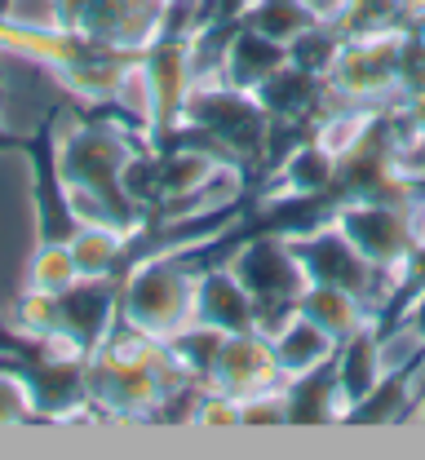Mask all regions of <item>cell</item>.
<instances>
[{
	"label": "cell",
	"instance_id": "obj_1",
	"mask_svg": "<svg viewBox=\"0 0 425 460\" xmlns=\"http://www.w3.org/2000/svg\"><path fill=\"white\" fill-rule=\"evenodd\" d=\"M151 142L120 119L84 124L75 115L54 119V172L62 208L75 226L146 230V208L128 190V169Z\"/></svg>",
	"mask_w": 425,
	"mask_h": 460
},
{
	"label": "cell",
	"instance_id": "obj_2",
	"mask_svg": "<svg viewBox=\"0 0 425 460\" xmlns=\"http://www.w3.org/2000/svg\"><path fill=\"white\" fill-rule=\"evenodd\" d=\"M195 248H155L146 257H137L128 266L120 284V323L151 337V341H178L199 323V270L186 261V252Z\"/></svg>",
	"mask_w": 425,
	"mask_h": 460
},
{
	"label": "cell",
	"instance_id": "obj_3",
	"mask_svg": "<svg viewBox=\"0 0 425 460\" xmlns=\"http://www.w3.org/2000/svg\"><path fill=\"white\" fill-rule=\"evenodd\" d=\"M412 66V27L390 22L376 31H350L328 71V102L390 111L408 93Z\"/></svg>",
	"mask_w": 425,
	"mask_h": 460
},
{
	"label": "cell",
	"instance_id": "obj_4",
	"mask_svg": "<svg viewBox=\"0 0 425 460\" xmlns=\"http://www.w3.org/2000/svg\"><path fill=\"white\" fill-rule=\"evenodd\" d=\"M164 0H49V27L71 31L75 40L107 54H146L169 36Z\"/></svg>",
	"mask_w": 425,
	"mask_h": 460
},
{
	"label": "cell",
	"instance_id": "obj_5",
	"mask_svg": "<svg viewBox=\"0 0 425 460\" xmlns=\"http://www.w3.org/2000/svg\"><path fill=\"white\" fill-rule=\"evenodd\" d=\"M182 128L190 133H204L222 155L240 160V164H257L270 146V128L275 119L261 111V102L243 89H231L222 75H208L195 84L190 102H186Z\"/></svg>",
	"mask_w": 425,
	"mask_h": 460
},
{
	"label": "cell",
	"instance_id": "obj_6",
	"mask_svg": "<svg viewBox=\"0 0 425 460\" xmlns=\"http://www.w3.org/2000/svg\"><path fill=\"white\" fill-rule=\"evenodd\" d=\"M367 261L399 288L417 261V243L408 226V199H341L328 217Z\"/></svg>",
	"mask_w": 425,
	"mask_h": 460
},
{
	"label": "cell",
	"instance_id": "obj_7",
	"mask_svg": "<svg viewBox=\"0 0 425 460\" xmlns=\"http://www.w3.org/2000/svg\"><path fill=\"white\" fill-rule=\"evenodd\" d=\"M231 270L257 301V328L270 332L288 310H297V296L305 292V270L288 243V234H257L231 257Z\"/></svg>",
	"mask_w": 425,
	"mask_h": 460
},
{
	"label": "cell",
	"instance_id": "obj_8",
	"mask_svg": "<svg viewBox=\"0 0 425 460\" xmlns=\"http://www.w3.org/2000/svg\"><path fill=\"white\" fill-rule=\"evenodd\" d=\"M288 243H293V252H297V261H302L310 284L350 288V292L364 296L372 310H381L394 296V284L332 222H323V226H314V230H297V234H288Z\"/></svg>",
	"mask_w": 425,
	"mask_h": 460
},
{
	"label": "cell",
	"instance_id": "obj_9",
	"mask_svg": "<svg viewBox=\"0 0 425 460\" xmlns=\"http://www.w3.org/2000/svg\"><path fill=\"white\" fill-rule=\"evenodd\" d=\"M204 385L208 390H226L235 399L248 394H261V390H275L284 385L279 376V363H275V345L261 328H248V332H226L208 367H204Z\"/></svg>",
	"mask_w": 425,
	"mask_h": 460
},
{
	"label": "cell",
	"instance_id": "obj_10",
	"mask_svg": "<svg viewBox=\"0 0 425 460\" xmlns=\"http://www.w3.org/2000/svg\"><path fill=\"white\" fill-rule=\"evenodd\" d=\"M266 337L275 345V363H279L284 385L332 367V358H337V349H341V341H337L328 328H319L314 319H305L302 310H288Z\"/></svg>",
	"mask_w": 425,
	"mask_h": 460
},
{
	"label": "cell",
	"instance_id": "obj_11",
	"mask_svg": "<svg viewBox=\"0 0 425 460\" xmlns=\"http://www.w3.org/2000/svg\"><path fill=\"white\" fill-rule=\"evenodd\" d=\"M288 66V45L266 36L261 27L243 22L226 36V49H222V80L231 89H243V93H257L275 71Z\"/></svg>",
	"mask_w": 425,
	"mask_h": 460
},
{
	"label": "cell",
	"instance_id": "obj_12",
	"mask_svg": "<svg viewBox=\"0 0 425 460\" xmlns=\"http://www.w3.org/2000/svg\"><path fill=\"white\" fill-rule=\"evenodd\" d=\"M199 323L213 332H248L257 328V301L243 288V279L226 266L199 270Z\"/></svg>",
	"mask_w": 425,
	"mask_h": 460
},
{
	"label": "cell",
	"instance_id": "obj_13",
	"mask_svg": "<svg viewBox=\"0 0 425 460\" xmlns=\"http://www.w3.org/2000/svg\"><path fill=\"white\" fill-rule=\"evenodd\" d=\"M297 310H302L305 319H314L319 328H328L337 341H346L359 328L376 323V310L367 305L364 296L337 284H305V292L297 296Z\"/></svg>",
	"mask_w": 425,
	"mask_h": 460
},
{
	"label": "cell",
	"instance_id": "obj_14",
	"mask_svg": "<svg viewBox=\"0 0 425 460\" xmlns=\"http://www.w3.org/2000/svg\"><path fill=\"white\" fill-rule=\"evenodd\" d=\"M332 376L341 381V390L350 394V402H359L367 390H376V381L385 376V363H381V332L376 323L359 328L355 337H346L337 358H332ZM355 411V407H350Z\"/></svg>",
	"mask_w": 425,
	"mask_h": 460
},
{
	"label": "cell",
	"instance_id": "obj_15",
	"mask_svg": "<svg viewBox=\"0 0 425 460\" xmlns=\"http://www.w3.org/2000/svg\"><path fill=\"white\" fill-rule=\"evenodd\" d=\"M133 239L137 234L124 226H75L66 234V248H71V257H75L84 279H111L116 266L128 257Z\"/></svg>",
	"mask_w": 425,
	"mask_h": 460
},
{
	"label": "cell",
	"instance_id": "obj_16",
	"mask_svg": "<svg viewBox=\"0 0 425 460\" xmlns=\"http://www.w3.org/2000/svg\"><path fill=\"white\" fill-rule=\"evenodd\" d=\"M328 186H337V155H328L314 137L302 142L284 164H279V190H275V199L284 195V199H310V195H319V190H328Z\"/></svg>",
	"mask_w": 425,
	"mask_h": 460
},
{
	"label": "cell",
	"instance_id": "obj_17",
	"mask_svg": "<svg viewBox=\"0 0 425 460\" xmlns=\"http://www.w3.org/2000/svg\"><path fill=\"white\" fill-rule=\"evenodd\" d=\"M80 279H84V275H80V266H75V257H71L66 239H40V243L31 248L27 266H22V288L54 292V296L71 292Z\"/></svg>",
	"mask_w": 425,
	"mask_h": 460
},
{
	"label": "cell",
	"instance_id": "obj_18",
	"mask_svg": "<svg viewBox=\"0 0 425 460\" xmlns=\"http://www.w3.org/2000/svg\"><path fill=\"white\" fill-rule=\"evenodd\" d=\"M341 45H346V31H341L337 22L314 18V22H305L302 31L288 40V62L310 71V75H323V80H328V71H332V62L341 54Z\"/></svg>",
	"mask_w": 425,
	"mask_h": 460
},
{
	"label": "cell",
	"instance_id": "obj_19",
	"mask_svg": "<svg viewBox=\"0 0 425 460\" xmlns=\"http://www.w3.org/2000/svg\"><path fill=\"white\" fill-rule=\"evenodd\" d=\"M36 416V390L18 372H0V425H18Z\"/></svg>",
	"mask_w": 425,
	"mask_h": 460
},
{
	"label": "cell",
	"instance_id": "obj_20",
	"mask_svg": "<svg viewBox=\"0 0 425 460\" xmlns=\"http://www.w3.org/2000/svg\"><path fill=\"white\" fill-rule=\"evenodd\" d=\"M302 9L310 18H323V22H332L341 9H346V0H302Z\"/></svg>",
	"mask_w": 425,
	"mask_h": 460
},
{
	"label": "cell",
	"instance_id": "obj_21",
	"mask_svg": "<svg viewBox=\"0 0 425 460\" xmlns=\"http://www.w3.org/2000/svg\"><path fill=\"white\" fill-rule=\"evenodd\" d=\"M408 27H412V40H417V49L425 54V9L417 13V18H408Z\"/></svg>",
	"mask_w": 425,
	"mask_h": 460
},
{
	"label": "cell",
	"instance_id": "obj_22",
	"mask_svg": "<svg viewBox=\"0 0 425 460\" xmlns=\"http://www.w3.org/2000/svg\"><path fill=\"white\" fill-rule=\"evenodd\" d=\"M394 9H399L403 18H417V13L425 9V0H394Z\"/></svg>",
	"mask_w": 425,
	"mask_h": 460
},
{
	"label": "cell",
	"instance_id": "obj_23",
	"mask_svg": "<svg viewBox=\"0 0 425 460\" xmlns=\"http://www.w3.org/2000/svg\"><path fill=\"white\" fill-rule=\"evenodd\" d=\"M164 4H169V9H178V4H195V0H164Z\"/></svg>",
	"mask_w": 425,
	"mask_h": 460
}]
</instances>
